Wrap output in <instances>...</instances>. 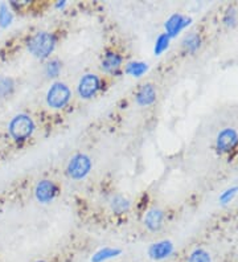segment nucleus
<instances>
[{
	"label": "nucleus",
	"mask_w": 238,
	"mask_h": 262,
	"mask_svg": "<svg viewBox=\"0 0 238 262\" xmlns=\"http://www.w3.org/2000/svg\"><path fill=\"white\" fill-rule=\"evenodd\" d=\"M57 38L52 32L40 31L32 35L27 41V49L37 60H45L53 53Z\"/></svg>",
	"instance_id": "1"
},
{
	"label": "nucleus",
	"mask_w": 238,
	"mask_h": 262,
	"mask_svg": "<svg viewBox=\"0 0 238 262\" xmlns=\"http://www.w3.org/2000/svg\"><path fill=\"white\" fill-rule=\"evenodd\" d=\"M35 128V121L32 119L31 115L20 113V114H16L8 123V134L15 142L23 143L33 135Z\"/></svg>",
	"instance_id": "2"
},
{
	"label": "nucleus",
	"mask_w": 238,
	"mask_h": 262,
	"mask_svg": "<svg viewBox=\"0 0 238 262\" xmlns=\"http://www.w3.org/2000/svg\"><path fill=\"white\" fill-rule=\"evenodd\" d=\"M72 98V92L69 86L63 82H54L52 83L51 88L47 92V105L54 110H61L67 107L68 103Z\"/></svg>",
	"instance_id": "3"
},
{
	"label": "nucleus",
	"mask_w": 238,
	"mask_h": 262,
	"mask_svg": "<svg viewBox=\"0 0 238 262\" xmlns=\"http://www.w3.org/2000/svg\"><path fill=\"white\" fill-rule=\"evenodd\" d=\"M92 167L93 162L89 155L82 152L74 154L73 157L69 159V162H68L67 173L70 179L82 180L89 175L90 171H92Z\"/></svg>",
	"instance_id": "4"
},
{
	"label": "nucleus",
	"mask_w": 238,
	"mask_h": 262,
	"mask_svg": "<svg viewBox=\"0 0 238 262\" xmlns=\"http://www.w3.org/2000/svg\"><path fill=\"white\" fill-rule=\"evenodd\" d=\"M101 86L102 81L97 74L86 73L81 77L77 85V93L82 99H92L98 94Z\"/></svg>",
	"instance_id": "5"
},
{
	"label": "nucleus",
	"mask_w": 238,
	"mask_h": 262,
	"mask_svg": "<svg viewBox=\"0 0 238 262\" xmlns=\"http://www.w3.org/2000/svg\"><path fill=\"white\" fill-rule=\"evenodd\" d=\"M238 146V131L233 127H225L220 131L216 137V150L217 152L230 154Z\"/></svg>",
	"instance_id": "6"
},
{
	"label": "nucleus",
	"mask_w": 238,
	"mask_h": 262,
	"mask_svg": "<svg viewBox=\"0 0 238 262\" xmlns=\"http://www.w3.org/2000/svg\"><path fill=\"white\" fill-rule=\"evenodd\" d=\"M58 193V187L53 180L42 179L36 184L35 198L40 204H49Z\"/></svg>",
	"instance_id": "7"
},
{
	"label": "nucleus",
	"mask_w": 238,
	"mask_h": 262,
	"mask_svg": "<svg viewBox=\"0 0 238 262\" xmlns=\"http://www.w3.org/2000/svg\"><path fill=\"white\" fill-rule=\"evenodd\" d=\"M175 245L169 240H160L158 243H154L148 246L147 254L154 261H163L167 259L174 254Z\"/></svg>",
	"instance_id": "8"
},
{
	"label": "nucleus",
	"mask_w": 238,
	"mask_h": 262,
	"mask_svg": "<svg viewBox=\"0 0 238 262\" xmlns=\"http://www.w3.org/2000/svg\"><path fill=\"white\" fill-rule=\"evenodd\" d=\"M190 23H192V17L181 15V13H174L165 21L164 33H167L171 38L176 37L181 31H184L188 26H190Z\"/></svg>",
	"instance_id": "9"
},
{
	"label": "nucleus",
	"mask_w": 238,
	"mask_h": 262,
	"mask_svg": "<svg viewBox=\"0 0 238 262\" xmlns=\"http://www.w3.org/2000/svg\"><path fill=\"white\" fill-rule=\"evenodd\" d=\"M164 219V211L159 209V208H153V209L147 211V213L144 214V217H143V224H144V227H146L149 232L156 233V232H159V230L163 228Z\"/></svg>",
	"instance_id": "10"
},
{
	"label": "nucleus",
	"mask_w": 238,
	"mask_h": 262,
	"mask_svg": "<svg viewBox=\"0 0 238 262\" xmlns=\"http://www.w3.org/2000/svg\"><path fill=\"white\" fill-rule=\"evenodd\" d=\"M122 64H123V57H122L118 52L107 51L103 55L101 61V69L105 73L115 74L119 69H121Z\"/></svg>",
	"instance_id": "11"
},
{
	"label": "nucleus",
	"mask_w": 238,
	"mask_h": 262,
	"mask_svg": "<svg viewBox=\"0 0 238 262\" xmlns=\"http://www.w3.org/2000/svg\"><path fill=\"white\" fill-rule=\"evenodd\" d=\"M156 101V88L153 83H143L135 93L138 106H151Z\"/></svg>",
	"instance_id": "12"
},
{
	"label": "nucleus",
	"mask_w": 238,
	"mask_h": 262,
	"mask_svg": "<svg viewBox=\"0 0 238 262\" xmlns=\"http://www.w3.org/2000/svg\"><path fill=\"white\" fill-rule=\"evenodd\" d=\"M131 203L127 198L122 195H114L110 199V209L115 214H124L130 211Z\"/></svg>",
	"instance_id": "13"
},
{
	"label": "nucleus",
	"mask_w": 238,
	"mask_h": 262,
	"mask_svg": "<svg viewBox=\"0 0 238 262\" xmlns=\"http://www.w3.org/2000/svg\"><path fill=\"white\" fill-rule=\"evenodd\" d=\"M122 250L118 249V248H102V249L97 250V252L93 254L92 262H106L109 259L117 258L118 256H121Z\"/></svg>",
	"instance_id": "14"
},
{
	"label": "nucleus",
	"mask_w": 238,
	"mask_h": 262,
	"mask_svg": "<svg viewBox=\"0 0 238 262\" xmlns=\"http://www.w3.org/2000/svg\"><path fill=\"white\" fill-rule=\"evenodd\" d=\"M183 48L187 53H190V55H193L199 51V48L201 47V37L199 33L196 32H190L183 38Z\"/></svg>",
	"instance_id": "15"
},
{
	"label": "nucleus",
	"mask_w": 238,
	"mask_h": 262,
	"mask_svg": "<svg viewBox=\"0 0 238 262\" xmlns=\"http://www.w3.org/2000/svg\"><path fill=\"white\" fill-rule=\"evenodd\" d=\"M147 71H148V65L146 62H143V61H131L126 65V69H124L127 74L137 77V78L142 77Z\"/></svg>",
	"instance_id": "16"
},
{
	"label": "nucleus",
	"mask_w": 238,
	"mask_h": 262,
	"mask_svg": "<svg viewBox=\"0 0 238 262\" xmlns=\"http://www.w3.org/2000/svg\"><path fill=\"white\" fill-rule=\"evenodd\" d=\"M15 92V81L11 77H0V98H7Z\"/></svg>",
	"instance_id": "17"
},
{
	"label": "nucleus",
	"mask_w": 238,
	"mask_h": 262,
	"mask_svg": "<svg viewBox=\"0 0 238 262\" xmlns=\"http://www.w3.org/2000/svg\"><path fill=\"white\" fill-rule=\"evenodd\" d=\"M187 262H212V256L204 248H196L189 253Z\"/></svg>",
	"instance_id": "18"
},
{
	"label": "nucleus",
	"mask_w": 238,
	"mask_h": 262,
	"mask_svg": "<svg viewBox=\"0 0 238 262\" xmlns=\"http://www.w3.org/2000/svg\"><path fill=\"white\" fill-rule=\"evenodd\" d=\"M169 41H171V37H169L167 33H162L159 35L155 41V47H154V52H155L156 56L163 55L167 49L169 48Z\"/></svg>",
	"instance_id": "19"
},
{
	"label": "nucleus",
	"mask_w": 238,
	"mask_h": 262,
	"mask_svg": "<svg viewBox=\"0 0 238 262\" xmlns=\"http://www.w3.org/2000/svg\"><path fill=\"white\" fill-rule=\"evenodd\" d=\"M13 20V13L10 10L8 4L2 3L0 4V27L2 28H7L11 26V23Z\"/></svg>",
	"instance_id": "20"
},
{
	"label": "nucleus",
	"mask_w": 238,
	"mask_h": 262,
	"mask_svg": "<svg viewBox=\"0 0 238 262\" xmlns=\"http://www.w3.org/2000/svg\"><path fill=\"white\" fill-rule=\"evenodd\" d=\"M61 69H62V62L57 58H54V60H51L45 65V76L48 78H56L60 74Z\"/></svg>",
	"instance_id": "21"
},
{
	"label": "nucleus",
	"mask_w": 238,
	"mask_h": 262,
	"mask_svg": "<svg viewBox=\"0 0 238 262\" xmlns=\"http://www.w3.org/2000/svg\"><path fill=\"white\" fill-rule=\"evenodd\" d=\"M238 193V186H232L226 188L225 191L221 192V195L219 196V202L221 205H226L232 202L233 199L237 196Z\"/></svg>",
	"instance_id": "22"
},
{
	"label": "nucleus",
	"mask_w": 238,
	"mask_h": 262,
	"mask_svg": "<svg viewBox=\"0 0 238 262\" xmlns=\"http://www.w3.org/2000/svg\"><path fill=\"white\" fill-rule=\"evenodd\" d=\"M222 21H224V24H225L226 27H229V28H234L238 23L237 10H235V8H233V7L228 8V10H226V12L224 13V19H222Z\"/></svg>",
	"instance_id": "23"
},
{
	"label": "nucleus",
	"mask_w": 238,
	"mask_h": 262,
	"mask_svg": "<svg viewBox=\"0 0 238 262\" xmlns=\"http://www.w3.org/2000/svg\"><path fill=\"white\" fill-rule=\"evenodd\" d=\"M65 4H67V2H65V0H62V2H58L57 6H56V7H57V8H62V7L65 6Z\"/></svg>",
	"instance_id": "24"
},
{
	"label": "nucleus",
	"mask_w": 238,
	"mask_h": 262,
	"mask_svg": "<svg viewBox=\"0 0 238 262\" xmlns=\"http://www.w3.org/2000/svg\"><path fill=\"white\" fill-rule=\"evenodd\" d=\"M36 262H48V261H45V259H38V261H36Z\"/></svg>",
	"instance_id": "25"
}]
</instances>
